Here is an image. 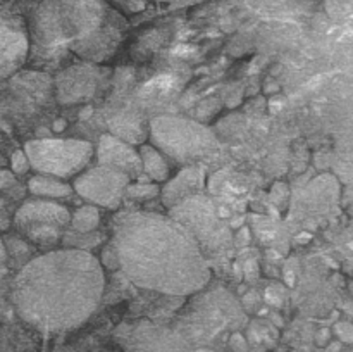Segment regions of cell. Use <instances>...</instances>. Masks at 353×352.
Wrapping results in <instances>:
<instances>
[{"instance_id":"cell-23","label":"cell","mask_w":353,"mask_h":352,"mask_svg":"<svg viewBox=\"0 0 353 352\" xmlns=\"http://www.w3.org/2000/svg\"><path fill=\"white\" fill-rule=\"evenodd\" d=\"M102 259H103L102 262L107 266V268L119 269V264H117V257H116V254H114V251H112V247H110V245H109V248H105V251H103Z\"/></svg>"},{"instance_id":"cell-21","label":"cell","mask_w":353,"mask_h":352,"mask_svg":"<svg viewBox=\"0 0 353 352\" xmlns=\"http://www.w3.org/2000/svg\"><path fill=\"white\" fill-rule=\"evenodd\" d=\"M230 347L233 352H248L247 338H245L240 331H234L230 338Z\"/></svg>"},{"instance_id":"cell-12","label":"cell","mask_w":353,"mask_h":352,"mask_svg":"<svg viewBox=\"0 0 353 352\" xmlns=\"http://www.w3.org/2000/svg\"><path fill=\"white\" fill-rule=\"evenodd\" d=\"M97 159L100 166H109L124 173L130 179H138L143 175L140 152L128 141L114 137L112 133L102 135L97 147Z\"/></svg>"},{"instance_id":"cell-26","label":"cell","mask_w":353,"mask_h":352,"mask_svg":"<svg viewBox=\"0 0 353 352\" xmlns=\"http://www.w3.org/2000/svg\"><path fill=\"white\" fill-rule=\"evenodd\" d=\"M252 352H264V351H252Z\"/></svg>"},{"instance_id":"cell-8","label":"cell","mask_w":353,"mask_h":352,"mask_svg":"<svg viewBox=\"0 0 353 352\" xmlns=\"http://www.w3.org/2000/svg\"><path fill=\"white\" fill-rule=\"evenodd\" d=\"M131 179L109 166H95L76 176L72 188L86 202L116 211L121 207Z\"/></svg>"},{"instance_id":"cell-5","label":"cell","mask_w":353,"mask_h":352,"mask_svg":"<svg viewBox=\"0 0 353 352\" xmlns=\"http://www.w3.org/2000/svg\"><path fill=\"white\" fill-rule=\"evenodd\" d=\"M30 168L37 175L71 178L79 175L90 162L93 145L79 138H34L24 144Z\"/></svg>"},{"instance_id":"cell-4","label":"cell","mask_w":353,"mask_h":352,"mask_svg":"<svg viewBox=\"0 0 353 352\" xmlns=\"http://www.w3.org/2000/svg\"><path fill=\"white\" fill-rule=\"evenodd\" d=\"M152 145L168 159L186 166H199L219 150V140L200 121L179 116H159L148 124Z\"/></svg>"},{"instance_id":"cell-18","label":"cell","mask_w":353,"mask_h":352,"mask_svg":"<svg viewBox=\"0 0 353 352\" xmlns=\"http://www.w3.org/2000/svg\"><path fill=\"white\" fill-rule=\"evenodd\" d=\"M159 193H161V188H159V185H155V183H152V185H148V183H137V185H131L126 188V195L128 199L131 200H148V199H154V197H157Z\"/></svg>"},{"instance_id":"cell-11","label":"cell","mask_w":353,"mask_h":352,"mask_svg":"<svg viewBox=\"0 0 353 352\" xmlns=\"http://www.w3.org/2000/svg\"><path fill=\"white\" fill-rule=\"evenodd\" d=\"M102 69L95 64L71 66L57 78V99L61 104H78L95 95L102 79Z\"/></svg>"},{"instance_id":"cell-19","label":"cell","mask_w":353,"mask_h":352,"mask_svg":"<svg viewBox=\"0 0 353 352\" xmlns=\"http://www.w3.org/2000/svg\"><path fill=\"white\" fill-rule=\"evenodd\" d=\"M10 168H12L14 175H24V173H28V169H31L30 161H28L23 148H21V150H16L12 154V157H10Z\"/></svg>"},{"instance_id":"cell-22","label":"cell","mask_w":353,"mask_h":352,"mask_svg":"<svg viewBox=\"0 0 353 352\" xmlns=\"http://www.w3.org/2000/svg\"><path fill=\"white\" fill-rule=\"evenodd\" d=\"M336 335L343 342H353V326L350 323L336 324Z\"/></svg>"},{"instance_id":"cell-6","label":"cell","mask_w":353,"mask_h":352,"mask_svg":"<svg viewBox=\"0 0 353 352\" xmlns=\"http://www.w3.org/2000/svg\"><path fill=\"white\" fill-rule=\"evenodd\" d=\"M169 216L190 231L203 255L223 254L233 242V235L219 217L214 202L202 192L171 207Z\"/></svg>"},{"instance_id":"cell-16","label":"cell","mask_w":353,"mask_h":352,"mask_svg":"<svg viewBox=\"0 0 353 352\" xmlns=\"http://www.w3.org/2000/svg\"><path fill=\"white\" fill-rule=\"evenodd\" d=\"M112 135L131 145L143 144L145 138L148 137V128L141 121L133 119V117H130V119L121 117L119 121L112 123Z\"/></svg>"},{"instance_id":"cell-17","label":"cell","mask_w":353,"mask_h":352,"mask_svg":"<svg viewBox=\"0 0 353 352\" xmlns=\"http://www.w3.org/2000/svg\"><path fill=\"white\" fill-rule=\"evenodd\" d=\"M100 224V213L97 209V206H83L79 209H76L74 213L71 214V223H69V228H71L74 233L86 235L92 233L99 228Z\"/></svg>"},{"instance_id":"cell-15","label":"cell","mask_w":353,"mask_h":352,"mask_svg":"<svg viewBox=\"0 0 353 352\" xmlns=\"http://www.w3.org/2000/svg\"><path fill=\"white\" fill-rule=\"evenodd\" d=\"M28 188H30V192L33 193L34 197L47 200L64 199V197L71 195L72 192L69 183H65L64 179L48 175H34L33 178L28 182Z\"/></svg>"},{"instance_id":"cell-14","label":"cell","mask_w":353,"mask_h":352,"mask_svg":"<svg viewBox=\"0 0 353 352\" xmlns=\"http://www.w3.org/2000/svg\"><path fill=\"white\" fill-rule=\"evenodd\" d=\"M138 152H140L141 166H143V175H148V178L154 179L155 183L168 182L169 175H171V166H169L168 157L152 144H141Z\"/></svg>"},{"instance_id":"cell-9","label":"cell","mask_w":353,"mask_h":352,"mask_svg":"<svg viewBox=\"0 0 353 352\" xmlns=\"http://www.w3.org/2000/svg\"><path fill=\"white\" fill-rule=\"evenodd\" d=\"M121 342L126 352H192L179 331L152 321H137L128 326Z\"/></svg>"},{"instance_id":"cell-3","label":"cell","mask_w":353,"mask_h":352,"mask_svg":"<svg viewBox=\"0 0 353 352\" xmlns=\"http://www.w3.org/2000/svg\"><path fill=\"white\" fill-rule=\"evenodd\" d=\"M124 21L105 0H41L28 26L30 52L61 57L74 52L90 64L116 54Z\"/></svg>"},{"instance_id":"cell-2","label":"cell","mask_w":353,"mask_h":352,"mask_svg":"<svg viewBox=\"0 0 353 352\" xmlns=\"http://www.w3.org/2000/svg\"><path fill=\"white\" fill-rule=\"evenodd\" d=\"M110 247L124 276L140 289L185 297L210 282L202 248L169 214H131L116 228Z\"/></svg>"},{"instance_id":"cell-7","label":"cell","mask_w":353,"mask_h":352,"mask_svg":"<svg viewBox=\"0 0 353 352\" xmlns=\"http://www.w3.org/2000/svg\"><path fill=\"white\" fill-rule=\"evenodd\" d=\"M71 223L68 207L47 199L26 200L14 216V224L21 235L38 247L57 245L65 237Z\"/></svg>"},{"instance_id":"cell-24","label":"cell","mask_w":353,"mask_h":352,"mask_svg":"<svg viewBox=\"0 0 353 352\" xmlns=\"http://www.w3.org/2000/svg\"><path fill=\"white\" fill-rule=\"evenodd\" d=\"M16 178H14V173L10 171H0V190L7 188V186L14 185Z\"/></svg>"},{"instance_id":"cell-25","label":"cell","mask_w":353,"mask_h":352,"mask_svg":"<svg viewBox=\"0 0 353 352\" xmlns=\"http://www.w3.org/2000/svg\"><path fill=\"white\" fill-rule=\"evenodd\" d=\"M154 2H178V0H154Z\"/></svg>"},{"instance_id":"cell-1","label":"cell","mask_w":353,"mask_h":352,"mask_svg":"<svg viewBox=\"0 0 353 352\" xmlns=\"http://www.w3.org/2000/svg\"><path fill=\"white\" fill-rule=\"evenodd\" d=\"M103 266L85 248H59L31 259L17 273L12 302L24 323L41 333H64L85 323L102 300Z\"/></svg>"},{"instance_id":"cell-13","label":"cell","mask_w":353,"mask_h":352,"mask_svg":"<svg viewBox=\"0 0 353 352\" xmlns=\"http://www.w3.org/2000/svg\"><path fill=\"white\" fill-rule=\"evenodd\" d=\"M205 185V173L200 166H186L174 178L168 179L161 190V199L168 209L174 207L181 200L200 193Z\"/></svg>"},{"instance_id":"cell-20","label":"cell","mask_w":353,"mask_h":352,"mask_svg":"<svg viewBox=\"0 0 353 352\" xmlns=\"http://www.w3.org/2000/svg\"><path fill=\"white\" fill-rule=\"evenodd\" d=\"M352 3H353V0H326L327 12H330L333 17L348 12L352 7Z\"/></svg>"},{"instance_id":"cell-10","label":"cell","mask_w":353,"mask_h":352,"mask_svg":"<svg viewBox=\"0 0 353 352\" xmlns=\"http://www.w3.org/2000/svg\"><path fill=\"white\" fill-rule=\"evenodd\" d=\"M30 55V35L19 17L0 10V81L16 75Z\"/></svg>"}]
</instances>
